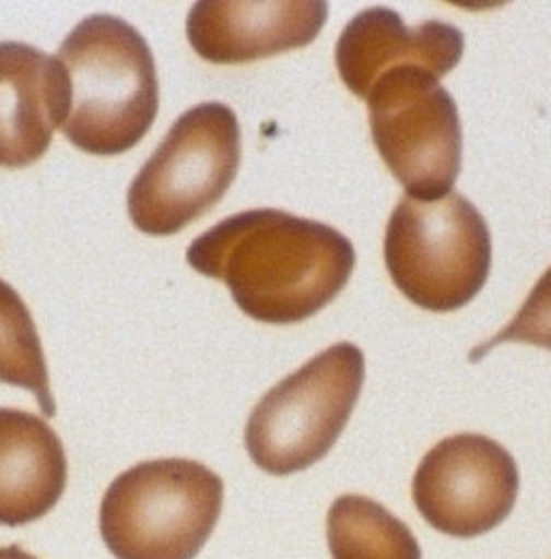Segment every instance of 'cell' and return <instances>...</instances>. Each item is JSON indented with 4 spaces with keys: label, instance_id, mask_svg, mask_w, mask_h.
Listing matches in <instances>:
<instances>
[{
    "label": "cell",
    "instance_id": "cell-1",
    "mask_svg": "<svg viewBox=\"0 0 551 559\" xmlns=\"http://www.w3.org/2000/svg\"><path fill=\"white\" fill-rule=\"evenodd\" d=\"M192 270L222 280L244 314L261 323H300L339 297L355 252L337 228L286 211L226 217L192 241Z\"/></svg>",
    "mask_w": 551,
    "mask_h": 559
},
{
    "label": "cell",
    "instance_id": "cell-2",
    "mask_svg": "<svg viewBox=\"0 0 551 559\" xmlns=\"http://www.w3.org/2000/svg\"><path fill=\"white\" fill-rule=\"evenodd\" d=\"M69 86L66 139L93 155H119L151 130L160 84L149 44L121 17L82 20L59 48Z\"/></svg>",
    "mask_w": 551,
    "mask_h": 559
},
{
    "label": "cell",
    "instance_id": "cell-3",
    "mask_svg": "<svg viewBox=\"0 0 551 559\" xmlns=\"http://www.w3.org/2000/svg\"><path fill=\"white\" fill-rule=\"evenodd\" d=\"M224 485L188 459L146 461L104 492L99 532L117 559H195L220 519Z\"/></svg>",
    "mask_w": 551,
    "mask_h": 559
},
{
    "label": "cell",
    "instance_id": "cell-4",
    "mask_svg": "<svg viewBox=\"0 0 551 559\" xmlns=\"http://www.w3.org/2000/svg\"><path fill=\"white\" fill-rule=\"evenodd\" d=\"M384 259L397 288L415 306L453 312L486 282L491 235L481 211L459 192L433 201L406 194L390 215Z\"/></svg>",
    "mask_w": 551,
    "mask_h": 559
},
{
    "label": "cell",
    "instance_id": "cell-5",
    "mask_svg": "<svg viewBox=\"0 0 551 559\" xmlns=\"http://www.w3.org/2000/svg\"><path fill=\"white\" fill-rule=\"evenodd\" d=\"M242 136L235 112L218 102L184 112L140 168L128 213L144 235L166 237L215 207L237 177Z\"/></svg>",
    "mask_w": 551,
    "mask_h": 559
},
{
    "label": "cell",
    "instance_id": "cell-6",
    "mask_svg": "<svg viewBox=\"0 0 551 559\" xmlns=\"http://www.w3.org/2000/svg\"><path fill=\"white\" fill-rule=\"evenodd\" d=\"M364 385V355L351 343L321 350L284 377L253 409L246 450L272 476L321 461L339 441Z\"/></svg>",
    "mask_w": 551,
    "mask_h": 559
},
{
    "label": "cell",
    "instance_id": "cell-7",
    "mask_svg": "<svg viewBox=\"0 0 551 559\" xmlns=\"http://www.w3.org/2000/svg\"><path fill=\"white\" fill-rule=\"evenodd\" d=\"M366 106L373 142L408 197L450 194L461 173L464 134L439 78L415 68L388 71L368 91Z\"/></svg>",
    "mask_w": 551,
    "mask_h": 559
},
{
    "label": "cell",
    "instance_id": "cell-8",
    "mask_svg": "<svg viewBox=\"0 0 551 559\" xmlns=\"http://www.w3.org/2000/svg\"><path fill=\"white\" fill-rule=\"evenodd\" d=\"M412 490L413 503L431 527L453 538H477L511 514L519 472L497 441L464 432L426 452Z\"/></svg>",
    "mask_w": 551,
    "mask_h": 559
},
{
    "label": "cell",
    "instance_id": "cell-9",
    "mask_svg": "<svg viewBox=\"0 0 551 559\" xmlns=\"http://www.w3.org/2000/svg\"><path fill=\"white\" fill-rule=\"evenodd\" d=\"M326 20L321 0H203L188 15V41L207 63L239 66L308 46Z\"/></svg>",
    "mask_w": 551,
    "mask_h": 559
},
{
    "label": "cell",
    "instance_id": "cell-10",
    "mask_svg": "<svg viewBox=\"0 0 551 559\" xmlns=\"http://www.w3.org/2000/svg\"><path fill=\"white\" fill-rule=\"evenodd\" d=\"M464 57V35L459 28L429 20L408 26L390 9H368L357 13L337 44V68L344 86L366 99L375 82L388 71H431L444 78Z\"/></svg>",
    "mask_w": 551,
    "mask_h": 559
},
{
    "label": "cell",
    "instance_id": "cell-11",
    "mask_svg": "<svg viewBox=\"0 0 551 559\" xmlns=\"http://www.w3.org/2000/svg\"><path fill=\"white\" fill-rule=\"evenodd\" d=\"M69 86L57 57L28 44H0V166L24 168L48 151L68 117Z\"/></svg>",
    "mask_w": 551,
    "mask_h": 559
},
{
    "label": "cell",
    "instance_id": "cell-12",
    "mask_svg": "<svg viewBox=\"0 0 551 559\" xmlns=\"http://www.w3.org/2000/svg\"><path fill=\"white\" fill-rule=\"evenodd\" d=\"M68 485V459L46 419L0 409V525L20 527L46 516Z\"/></svg>",
    "mask_w": 551,
    "mask_h": 559
},
{
    "label": "cell",
    "instance_id": "cell-13",
    "mask_svg": "<svg viewBox=\"0 0 551 559\" xmlns=\"http://www.w3.org/2000/svg\"><path fill=\"white\" fill-rule=\"evenodd\" d=\"M332 559H422L412 530L375 499L339 497L328 512Z\"/></svg>",
    "mask_w": 551,
    "mask_h": 559
},
{
    "label": "cell",
    "instance_id": "cell-14",
    "mask_svg": "<svg viewBox=\"0 0 551 559\" xmlns=\"http://www.w3.org/2000/svg\"><path fill=\"white\" fill-rule=\"evenodd\" d=\"M0 383L37 396L44 416L57 414L35 321L22 297L0 280Z\"/></svg>",
    "mask_w": 551,
    "mask_h": 559
},
{
    "label": "cell",
    "instance_id": "cell-15",
    "mask_svg": "<svg viewBox=\"0 0 551 559\" xmlns=\"http://www.w3.org/2000/svg\"><path fill=\"white\" fill-rule=\"evenodd\" d=\"M500 343H526L551 350V267L537 282L515 319L481 350L486 353Z\"/></svg>",
    "mask_w": 551,
    "mask_h": 559
},
{
    "label": "cell",
    "instance_id": "cell-16",
    "mask_svg": "<svg viewBox=\"0 0 551 559\" xmlns=\"http://www.w3.org/2000/svg\"><path fill=\"white\" fill-rule=\"evenodd\" d=\"M0 559H37L31 554H26L24 549L11 545V547H0Z\"/></svg>",
    "mask_w": 551,
    "mask_h": 559
}]
</instances>
